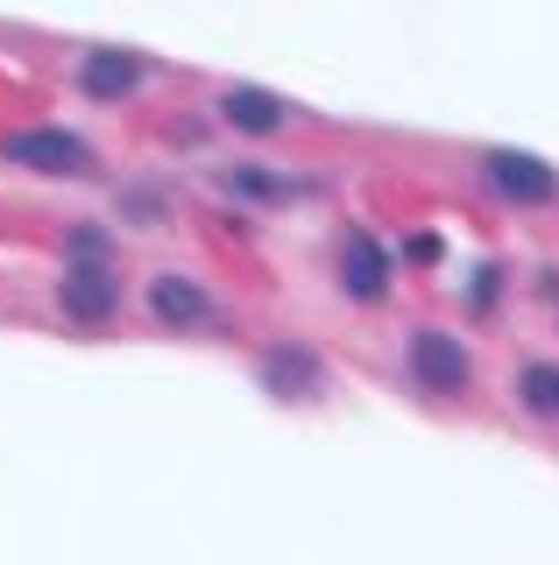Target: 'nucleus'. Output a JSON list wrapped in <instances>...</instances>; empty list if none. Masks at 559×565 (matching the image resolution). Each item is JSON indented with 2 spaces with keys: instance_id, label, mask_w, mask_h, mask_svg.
I'll list each match as a JSON object with an SVG mask.
<instances>
[{
  "instance_id": "obj_5",
  "label": "nucleus",
  "mask_w": 559,
  "mask_h": 565,
  "mask_svg": "<svg viewBox=\"0 0 559 565\" xmlns=\"http://www.w3.org/2000/svg\"><path fill=\"white\" fill-rule=\"evenodd\" d=\"M340 282H347V297H361V305H376V297L390 290V255H382L376 234H347V247H340Z\"/></svg>"
},
{
  "instance_id": "obj_10",
  "label": "nucleus",
  "mask_w": 559,
  "mask_h": 565,
  "mask_svg": "<svg viewBox=\"0 0 559 565\" xmlns=\"http://www.w3.org/2000/svg\"><path fill=\"white\" fill-rule=\"evenodd\" d=\"M517 396H524V411H531V417H559V367L552 361H531L517 375Z\"/></svg>"
},
{
  "instance_id": "obj_3",
  "label": "nucleus",
  "mask_w": 559,
  "mask_h": 565,
  "mask_svg": "<svg viewBox=\"0 0 559 565\" xmlns=\"http://www.w3.org/2000/svg\"><path fill=\"white\" fill-rule=\"evenodd\" d=\"M57 305L78 318V326H99V318H114L120 305V282H114V262H72L57 282Z\"/></svg>"
},
{
  "instance_id": "obj_12",
  "label": "nucleus",
  "mask_w": 559,
  "mask_h": 565,
  "mask_svg": "<svg viewBox=\"0 0 559 565\" xmlns=\"http://www.w3.org/2000/svg\"><path fill=\"white\" fill-rule=\"evenodd\" d=\"M64 255H72V262H107V255H114V241L99 234V226H78V234L64 241Z\"/></svg>"
},
{
  "instance_id": "obj_6",
  "label": "nucleus",
  "mask_w": 559,
  "mask_h": 565,
  "mask_svg": "<svg viewBox=\"0 0 559 565\" xmlns=\"http://www.w3.org/2000/svg\"><path fill=\"white\" fill-rule=\"evenodd\" d=\"M220 114H226V128H241V135H276L291 120V106L276 93H262V85H226Z\"/></svg>"
},
{
  "instance_id": "obj_7",
  "label": "nucleus",
  "mask_w": 559,
  "mask_h": 565,
  "mask_svg": "<svg viewBox=\"0 0 559 565\" xmlns=\"http://www.w3.org/2000/svg\"><path fill=\"white\" fill-rule=\"evenodd\" d=\"M135 78H143V64L128 57V50H93V57L78 64V85L93 99H120V93H135Z\"/></svg>"
},
{
  "instance_id": "obj_4",
  "label": "nucleus",
  "mask_w": 559,
  "mask_h": 565,
  "mask_svg": "<svg viewBox=\"0 0 559 565\" xmlns=\"http://www.w3.org/2000/svg\"><path fill=\"white\" fill-rule=\"evenodd\" d=\"M411 375L432 388V396H453V388H467V347L453 340V332H411Z\"/></svg>"
},
{
  "instance_id": "obj_1",
  "label": "nucleus",
  "mask_w": 559,
  "mask_h": 565,
  "mask_svg": "<svg viewBox=\"0 0 559 565\" xmlns=\"http://www.w3.org/2000/svg\"><path fill=\"white\" fill-rule=\"evenodd\" d=\"M0 156L22 163V170H50V177H85L93 170V149H85L78 135H64V128H14L0 141Z\"/></svg>"
},
{
  "instance_id": "obj_8",
  "label": "nucleus",
  "mask_w": 559,
  "mask_h": 565,
  "mask_svg": "<svg viewBox=\"0 0 559 565\" xmlns=\"http://www.w3.org/2000/svg\"><path fill=\"white\" fill-rule=\"evenodd\" d=\"M149 311L170 318V326H199V318H213V305H205V290L191 276H156L149 282Z\"/></svg>"
},
{
  "instance_id": "obj_9",
  "label": "nucleus",
  "mask_w": 559,
  "mask_h": 565,
  "mask_svg": "<svg viewBox=\"0 0 559 565\" xmlns=\"http://www.w3.org/2000/svg\"><path fill=\"white\" fill-rule=\"evenodd\" d=\"M262 382L276 396H319V361L298 347H276V353H262Z\"/></svg>"
},
{
  "instance_id": "obj_2",
  "label": "nucleus",
  "mask_w": 559,
  "mask_h": 565,
  "mask_svg": "<svg viewBox=\"0 0 559 565\" xmlns=\"http://www.w3.org/2000/svg\"><path fill=\"white\" fill-rule=\"evenodd\" d=\"M482 170H488V184H496L510 205H552L559 199V170H546L538 156H524V149H488Z\"/></svg>"
},
{
  "instance_id": "obj_11",
  "label": "nucleus",
  "mask_w": 559,
  "mask_h": 565,
  "mask_svg": "<svg viewBox=\"0 0 559 565\" xmlns=\"http://www.w3.org/2000/svg\"><path fill=\"white\" fill-rule=\"evenodd\" d=\"M234 184L249 191V199H284V191H291L284 177H270V170H262V163H241V170H234Z\"/></svg>"
}]
</instances>
